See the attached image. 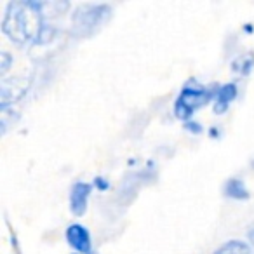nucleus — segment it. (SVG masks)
Returning a JSON list of instances; mask_svg holds the SVG:
<instances>
[{"instance_id":"0eeeda50","label":"nucleus","mask_w":254,"mask_h":254,"mask_svg":"<svg viewBox=\"0 0 254 254\" xmlns=\"http://www.w3.org/2000/svg\"><path fill=\"white\" fill-rule=\"evenodd\" d=\"M223 193L226 198H232V200H247L251 195L246 183L240 178H230L223 187Z\"/></svg>"},{"instance_id":"f8f14e48","label":"nucleus","mask_w":254,"mask_h":254,"mask_svg":"<svg viewBox=\"0 0 254 254\" xmlns=\"http://www.w3.org/2000/svg\"><path fill=\"white\" fill-rule=\"evenodd\" d=\"M91 254H98V253H94V251H92V253H91Z\"/></svg>"},{"instance_id":"423d86ee","label":"nucleus","mask_w":254,"mask_h":254,"mask_svg":"<svg viewBox=\"0 0 254 254\" xmlns=\"http://www.w3.org/2000/svg\"><path fill=\"white\" fill-rule=\"evenodd\" d=\"M237 94H239V91H237V85L232 84V82H230V84H225V85H219V87H216L214 113H218V115L225 113L226 110H228V106L235 101Z\"/></svg>"},{"instance_id":"20e7f679","label":"nucleus","mask_w":254,"mask_h":254,"mask_svg":"<svg viewBox=\"0 0 254 254\" xmlns=\"http://www.w3.org/2000/svg\"><path fill=\"white\" fill-rule=\"evenodd\" d=\"M66 235V242L70 244V247L73 251H77L78 254H91L92 251V239L91 233L85 226L78 225V223H73L66 228L64 232Z\"/></svg>"},{"instance_id":"1a4fd4ad","label":"nucleus","mask_w":254,"mask_h":254,"mask_svg":"<svg viewBox=\"0 0 254 254\" xmlns=\"http://www.w3.org/2000/svg\"><path fill=\"white\" fill-rule=\"evenodd\" d=\"M96 188H99V190H108V188H110V183H108V181H106L105 180V178H96Z\"/></svg>"},{"instance_id":"39448f33","label":"nucleus","mask_w":254,"mask_h":254,"mask_svg":"<svg viewBox=\"0 0 254 254\" xmlns=\"http://www.w3.org/2000/svg\"><path fill=\"white\" fill-rule=\"evenodd\" d=\"M92 193V185L85 181H75L70 188V211L75 216H84L87 211L89 197Z\"/></svg>"},{"instance_id":"ddd939ff","label":"nucleus","mask_w":254,"mask_h":254,"mask_svg":"<svg viewBox=\"0 0 254 254\" xmlns=\"http://www.w3.org/2000/svg\"><path fill=\"white\" fill-rule=\"evenodd\" d=\"M253 166H254V164H253Z\"/></svg>"},{"instance_id":"9b49d317","label":"nucleus","mask_w":254,"mask_h":254,"mask_svg":"<svg viewBox=\"0 0 254 254\" xmlns=\"http://www.w3.org/2000/svg\"><path fill=\"white\" fill-rule=\"evenodd\" d=\"M211 136H214V138H218V129H216V127H214V129H211Z\"/></svg>"},{"instance_id":"6e6552de","label":"nucleus","mask_w":254,"mask_h":254,"mask_svg":"<svg viewBox=\"0 0 254 254\" xmlns=\"http://www.w3.org/2000/svg\"><path fill=\"white\" fill-rule=\"evenodd\" d=\"M214 254H253V251L242 240H228L223 246H219Z\"/></svg>"},{"instance_id":"f03ea898","label":"nucleus","mask_w":254,"mask_h":254,"mask_svg":"<svg viewBox=\"0 0 254 254\" xmlns=\"http://www.w3.org/2000/svg\"><path fill=\"white\" fill-rule=\"evenodd\" d=\"M113 9L108 4H84L75 9L71 16V37L89 39L96 35L112 18Z\"/></svg>"},{"instance_id":"9d476101","label":"nucleus","mask_w":254,"mask_h":254,"mask_svg":"<svg viewBox=\"0 0 254 254\" xmlns=\"http://www.w3.org/2000/svg\"><path fill=\"white\" fill-rule=\"evenodd\" d=\"M185 127H187L188 131H191V132H197V134L202 131V129H200V126H198L197 122H195V124H193V122H187V124H185Z\"/></svg>"},{"instance_id":"f257e3e1","label":"nucleus","mask_w":254,"mask_h":254,"mask_svg":"<svg viewBox=\"0 0 254 254\" xmlns=\"http://www.w3.org/2000/svg\"><path fill=\"white\" fill-rule=\"evenodd\" d=\"M2 32L18 46H39L51 40L54 32L46 25L44 4L33 0H14L5 9Z\"/></svg>"},{"instance_id":"7ed1b4c3","label":"nucleus","mask_w":254,"mask_h":254,"mask_svg":"<svg viewBox=\"0 0 254 254\" xmlns=\"http://www.w3.org/2000/svg\"><path fill=\"white\" fill-rule=\"evenodd\" d=\"M216 87H204L200 84H187L178 94L174 103V113L180 120L190 122L193 113L205 106L209 101H214Z\"/></svg>"}]
</instances>
